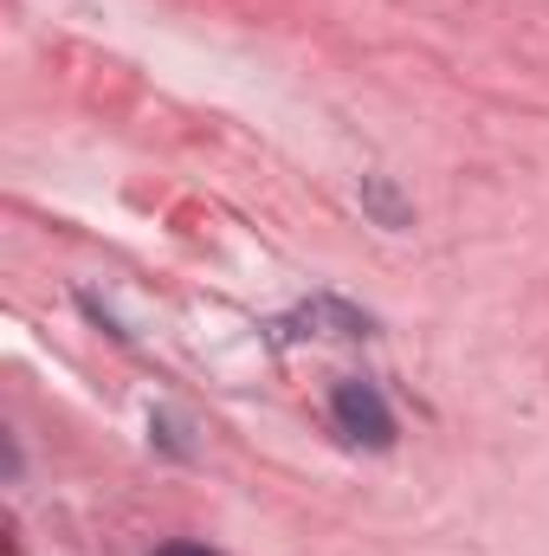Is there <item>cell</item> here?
Listing matches in <instances>:
<instances>
[{
	"instance_id": "6da1fadb",
	"label": "cell",
	"mask_w": 549,
	"mask_h": 556,
	"mask_svg": "<svg viewBox=\"0 0 549 556\" xmlns=\"http://www.w3.org/2000/svg\"><path fill=\"white\" fill-rule=\"evenodd\" d=\"M330 415L343 427V440H356V446H395V415H388V402H382V389L375 382H362V376H349V382H336V395H330Z\"/></svg>"
},
{
	"instance_id": "7a4b0ae2",
	"label": "cell",
	"mask_w": 549,
	"mask_h": 556,
	"mask_svg": "<svg viewBox=\"0 0 549 556\" xmlns=\"http://www.w3.org/2000/svg\"><path fill=\"white\" fill-rule=\"evenodd\" d=\"M291 324H310V330H323V337H369V317H362V311H349V304H330V298L304 304Z\"/></svg>"
},
{
	"instance_id": "3957f363",
	"label": "cell",
	"mask_w": 549,
	"mask_h": 556,
	"mask_svg": "<svg viewBox=\"0 0 549 556\" xmlns=\"http://www.w3.org/2000/svg\"><path fill=\"white\" fill-rule=\"evenodd\" d=\"M362 201L382 214V227H408V207H401V194H395L382 175H375V181H362Z\"/></svg>"
},
{
	"instance_id": "277c9868",
	"label": "cell",
	"mask_w": 549,
	"mask_h": 556,
	"mask_svg": "<svg viewBox=\"0 0 549 556\" xmlns=\"http://www.w3.org/2000/svg\"><path fill=\"white\" fill-rule=\"evenodd\" d=\"M155 556H214V551H201V544H162Z\"/></svg>"
}]
</instances>
